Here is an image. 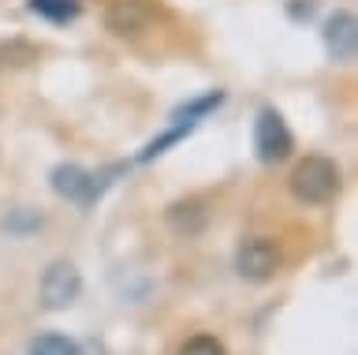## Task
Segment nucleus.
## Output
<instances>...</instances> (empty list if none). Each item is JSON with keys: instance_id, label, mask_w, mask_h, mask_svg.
Returning <instances> with one entry per match:
<instances>
[{"instance_id": "f257e3e1", "label": "nucleus", "mask_w": 358, "mask_h": 355, "mask_svg": "<svg viewBox=\"0 0 358 355\" xmlns=\"http://www.w3.org/2000/svg\"><path fill=\"white\" fill-rule=\"evenodd\" d=\"M291 195L299 198L302 206H324L340 195V165L332 158H321V153H310L295 165L291 172Z\"/></svg>"}, {"instance_id": "f03ea898", "label": "nucleus", "mask_w": 358, "mask_h": 355, "mask_svg": "<svg viewBox=\"0 0 358 355\" xmlns=\"http://www.w3.org/2000/svg\"><path fill=\"white\" fill-rule=\"evenodd\" d=\"M254 150L265 165L287 161L291 150H295V139H291L284 116H280L276 109H262V113H257V120H254Z\"/></svg>"}, {"instance_id": "7ed1b4c3", "label": "nucleus", "mask_w": 358, "mask_h": 355, "mask_svg": "<svg viewBox=\"0 0 358 355\" xmlns=\"http://www.w3.org/2000/svg\"><path fill=\"white\" fill-rule=\"evenodd\" d=\"M157 23V4L153 0H112L105 12V27L116 38H138Z\"/></svg>"}, {"instance_id": "20e7f679", "label": "nucleus", "mask_w": 358, "mask_h": 355, "mask_svg": "<svg viewBox=\"0 0 358 355\" xmlns=\"http://www.w3.org/2000/svg\"><path fill=\"white\" fill-rule=\"evenodd\" d=\"M235 270H239V277H246V281H268V277H276V270H280V247L265 236L246 239L243 247L235 251Z\"/></svg>"}, {"instance_id": "39448f33", "label": "nucleus", "mask_w": 358, "mask_h": 355, "mask_svg": "<svg viewBox=\"0 0 358 355\" xmlns=\"http://www.w3.org/2000/svg\"><path fill=\"white\" fill-rule=\"evenodd\" d=\"M78 292H83V277H78V270L71 262H52L49 270H45L41 277V303L49 307V310H64V307H71Z\"/></svg>"}, {"instance_id": "423d86ee", "label": "nucleus", "mask_w": 358, "mask_h": 355, "mask_svg": "<svg viewBox=\"0 0 358 355\" xmlns=\"http://www.w3.org/2000/svg\"><path fill=\"white\" fill-rule=\"evenodd\" d=\"M52 191L64 195L67 202L90 206L101 195V183H97L94 172L78 169V165H56V169H52Z\"/></svg>"}, {"instance_id": "0eeeda50", "label": "nucleus", "mask_w": 358, "mask_h": 355, "mask_svg": "<svg viewBox=\"0 0 358 355\" xmlns=\"http://www.w3.org/2000/svg\"><path fill=\"white\" fill-rule=\"evenodd\" d=\"M321 38H324V49H329L332 60H340V64L355 60V53H358V19L351 12H336L329 23H324Z\"/></svg>"}, {"instance_id": "6e6552de", "label": "nucleus", "mask_w": 358, "mask_h": 355, "mask_svg": "<svg viewBox=\"0 0 358 355\" xmlns=\"http://www.w3.org/2000/svg\"><path fill=\"white\" fill-rule=\"evenodd\" d=\"M30 12L49 19V23H71L83 12V4L78 0H30Z\"/></svg>"}, {"instance_id": "1a4fd4ad", "label": "nucleus", "mask_w": 358, "mask_h": 355, "mask_svg": "<svg viewBox=\"0 0 358 355\" xmlns=\"http://www.w3.org/2000/svg\"><path fill=\"white\" fill-rule=\"evenodd\" d=\"M168 225H172L176 232H198L201 225H206V214H201L198 202H176L172 209H168Z\"/></svg>"}, {"instance_id": "9d476101", "label": "nucleus", "mask_w": 358, "mask_h": 355, "mask_svg": "<svg viewBox=\"0 0 358 355\" xmlns=\"http://www.w3.org/2000/svg\"><path fill=\"white\" fill-rule=\"evenodd\" d=\"M190 131H194V124H190V120H179V124L172 127V131H164L161 139H153V142H145V150L138 153V161H153V158H161V153L172 146V142H179L183 135H190Z\"/></svg>"}, {"instance_id": "9b49d317", "label": "nucleus", "mask_w": 358, "mask_h": 355, "mask_svg": "<svg viewBox=\"0 0 358 355\" xmlns=\"http://www.w3.org/2000/svg\"><path fill=\"white\" fill-rule=\"evenodd\" d=\"M30 355H78V348L67 337H56V333H45L30 344Z\"/></svg>"}, {"instance_id": "f8f14e48", "label": "nucleus", "mask_w": 358, "mask_h": 355, "mask_svg": "<svg viewBox=\"0 0 358 355\" xmlns=\"http://www.w3.org/2000/svg\"><path fill=\"white\" fill-rule=\"evenodd\" d=\"M179 355H228V351H224V344L217 337H206V333H201V337H190L183 348H179Z\"/></svg>"}]
</instances>
